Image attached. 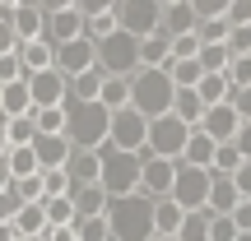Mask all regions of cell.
I'll return each instance as SVG.
<instances>
[{
    "mask_svg": "<svg viewBox=\"0 0 251 241\" xmlns=\"http://www.w3.org/2000/svg\"><path fill=\"white\" fill-rule=\"evenodd\" d=\"M130 107L140 111V116H149V121L172 116V107H177V84H172V74L168 70H140L130 79Z\"/></svg>",
    "mask_w": 251,
    "mask_h": 241,
    "instance_id": "obj_1",
    "label": "cell"
},
{
    "mask_svg": "<svg viewBox=\"0 0 251 241\" xmlns=\"http://www.w3.org/2000/svg\"><path fill=\"white\" fill-rule=\"evenodd\" d=\"M70 107V144L75 149H89V153H102L112 144V111L102 102H65Z\"/></svg>",
    "mask_w": 251,
    "mask_h": 241,
    "instance_id": "obj_2",
    "label": "cell"
},
{
    "mask_svg": "<svg viewBox=\"0 0 251 241\" xmlns=\"http://www.w3.org/2000/svg\"><path fill=\"white\" fill-rule=\"evenodd\" d=\"M153 209L158 199L149 195H130V199H112L107 209V223H112V237L117 241H153Z\"/></svg>",
    "mask_w": 251,
    "mask_h": 241,
    "instance_id": "obj_3",
    "label": "cell"
},
{
    "mask_svg": "<svg viewBox=\"0 0 251 241\" xmlns=\"http://www.w3.org/2000/svg\"><path fill=\"white\" fill-rule=\"evenodd\" d=\"M140 181H144V153H121V149H102V190L112 199H130L140 195Z\"/></svg>",
    "mask_w": 251,
    "mask_h": 241,
    "instance_id": "obj_4",
    "label": "cell"
},
{
    "mask_svg": "<svg viewBox=\"0 0 251 241\" xmlns=\"http://www.w3.org/2000/svg\"><path fill=\"white\" fill-rule=\"evenodd\" d=\"M191 125L181 116H163L149 125V149H144V158H168V162H181L186 158V144H191Z\"/></svg>",
    "mask_w": 251,
    "mask_h": 241,
    "instance_id": "obj_5",
    "label": "cell"
},
{
    "mask_svg": "<svg viewBox=\"0 0 251 241\" xmlns=\"http://www.w3.org/2000/svg\"><path fill=\"white\" fill-rule=\"evenodd\" d=\"M47 42L51 46H65L75 37H89V14H84L75 0H47Z\"/></svg>",
    "mask_w": 251,
    "mask_h": 241,
    "instance_id": "obj_6",
    "label": "cell"
},
{
    "mask_svg": "<svg viewBox=\"0 0 251 241\" xmlns=\"http://www.w3.org/2000/svg\"><path fill=\"white\" fill-rule=\"evenodd\" d=\"M209 190H214V172H200V167L177 162V190H172V199H177L186 214H205L209 209Z\"/></svg>",
    "mask_w": 251,
    "mask_h": 241,
    "instance_id": "obj_7",
    "label": "cell"
},
{
    "mask_svg": "<svg viewBox=\"0 0 251 241\" xmlns=\"http://www.w3.org/2000/svg\"><path fill=\"white\" fill-rule=\"evenodd\" d=\"M163 9L168 0H121V28L144 42V37L163 33Z\"/></svg>",
    "mask_w": 251,
    "mask_h": 241,
    "instance_id": "obj_8",
    "label": "cell"
},
{
    "mask_svg": "<svg viewBox=\"0 0 251 241\" xmlns=\"http://www.w3.org/2000/svg\"><path fill=\"white\" fill-rule=\"evenodd\" d=\"M149 116H140V111H117V121H112V149L121 153H144L149 149Z\"/></svg>",
    "mask_w": 251,
    "mask_h": 241,
    "instance_id": "obj_9",
    "label": "cell"
},
{
    "mask_svg": "<svg viewBox=\"0 0 251 241\" xmlns=\"http://www.w3.org/2000/svg\"><path fill=\"white\" fill-rule=\"evenodd\" d=\"M56 70H61L65 79H79V74L98 70V42H93V37H75V42L56 46Z\"/></svg>",
    "mask_w": 251,
    "mask_h": 241,
    "instance_id": "obj_10",
    "label": "cell"
},
{
    "mask_svg": "<svg viewBox=\"0 0 251 241\" xmlns=\"http://www.w3.org/2000/svg\"><path fill=\"white\" fill-rule=\"evenodd\" d=\"M172 190H177V162H168V158H144L140 195H149V199H172Z\"/></svg>",
    "mask_w": 251,
    "mask_h": 241,
    "instance_id": "obj_11",
    "label": "cell"
},
{
    "mask_svg": "<svg viewBox=\"0 0 251 241\" xmlns=\"http://www.w3.org/2000/svg\"><path fill=\"white\" fill-rule=\"evenodd\" d=\"M28 88H33V102H37V111H47V107H65V102H70V79H65L61 70L33 74V79H28Z\"/></svg>",
    "mask_w": 251,
    "mask_h": 241,
    "instance_id": "obj_12",
    "label": "cell"
},
{
    "mask_svg": "<svg viewBox=\"0 0 251 241\" xmlns=\"http://www.w3.org/2000/svg\"><path fill=\"white\" fill-rule=\"evenodd\" d=\"M242 125H247V121L237 116V107L228 102V107H209V116H205V125H200V130H205L214 144H237Z\"/></svg>",
    "mask_w": 251,
    "mask_h": 241,
    "instance_id": "obj_13",
    "label": "cell"
},
{
    "mask_svg": "<svg viewBox=\"0 0 251 241\" xmlns=\"http://www.w3.org/2000/svg\"><path fill=\"white\" fill-rule=\"evenodd\" d=\"M37 162H42V172H65L70 167V158H75V144H70V134H37Z\"/></svg>",
    "mask_w": 251,
    "mask_h": 241,
    "instance_id": "obj_14",
    "label": "cell"
},
{
    "mask_svg": "<svg viewBox=\"0 0 251 241\" xmlns=\"http://www.w3.org/2000/svg\"><path fill=\"white\" fill-rule=\"evenodd\" d=\"M163 33H168V37H191V33H200L196 0H168V9H163Z\"/></svg>",
    "mask_w": 251,
    "mask_h": 241,
    "instance_id": "obj_15",
    "label": "cell"
},
{
    "mask_svg": "<svg viewBox=\"0 0 251 241\" xmlns=\"http://www.w3.org/2000/svg\"><path fill=\"white\" fill-rule=\"evenodd\" d=\"M37 102H33V88L28 79L19 84H0V121H14V116H33Z\"/></svg>",
    "mask_w": 251,
    "mask_h": 241,
    "instance_id": "obj_16",
    "label": "cell"
},
{
    "mask_svg": "<svg viewBox=\"0 0 251 241\" xmlns=\"http://www.w3.org/2000/svg\"><path fill=\"white\" fill-rule=\"evenodd\" d=\"M70 186L79 190V186H102V153H89V149H75V158H70Z\"/></svg>",
    "mask_w": 251,
    "mask_h": 241,
    "instance_id": "obj_17",
    "label": "cell"
},
{
    "mask_svg": "<svg viewBox=\"0 0 251 241\" xmlns=\"http://www.w3.org/2000/svg\"><path fill=\"white\" fill-rule=\"evenodd\" d=\"M19 56H24V70H28V79H33V74H47V70H56V46L47 42V37H33V42H24V46H19Z\"/></svg>",
    "mask_w": 251,
    "mask_h": 241,
    "instance_id": "obj_18",
    "label": "cell"
},
{
    "mask_svg": "<svg viewBox=\"0 0 251 241\" xmlns=\"http://www.w3.org/2000/svg\"><path fill=\"white\" fill-rule=\"evenodd\" d=\"M0 139H5V149H33L37 144V116L0 121Z\"/></svg>",
    "mask_w": 251,
    "mask_h": 241,
    "instance_id": "obj_19",
    "label": "cell"
},
{
    "mask_svg": "<svg viewBox=\"0 0 251 241\" xmlns=\"http://www.w3.org/2000/svg\"><path fill=\"white\" fill-rule=\"evenodd\" d=\"M219 149H224V144H214L205 130H196V134H191V144H186V158H181V162H186V167H200V172H214Z\"/></svg>",
    "mask_w": 251,
    "mask_h": 241,
    "instance_id": "obj_20",
    "label": "cell"
},
{
    "mask_svg": "<svg viewBox=\"0 0 251 241\" xmlns=\"http://www.w3.org/2000/svg\"><path fill=\"white\" fill-rule=\"evenodd\" d=\"M14 28L24 42H33V37H47V9L42 5H28V0H19L14 9Z\"/></svg>",
    "mask_w": 251,
    "mask_h": 241,
    "instance_id": "obj_21",
    "label": "cell"
},
{
    "mask_svg": "<svg viewBox=\"0 0 251 241\" xmlns=\"http://www.w3.org/2000/svg\"><path fill=\"white\" fill-rule=\"evenodd\" d=\"M70 195H75L79 218H107V209H112V195L102 186H79V190H70Z\"/></svg>",
    "mask_w": 251,
    "mask_h": 241,
    "instance_id": "obj_22",
    "label": "cell"
},
{
    "mask_svg": "<svg viewBox=\"0 0 251 241\" xmlns=\"http://www.w3.org/2000/svg\"><path fill=\"white\" fill-rule=\"evenodd\" d=\"M181 227H186V209H181L177 199H158V209H153V232L158 237H181Z\"/></svg>",
    "mask_w": 251,
    "mask_h": 241,
    "instance_id": "obj_23",
    "label": "cell"
},
{
    "mask_svg": "<svg viewBox=\"0 0 251 241\" xmlns=\"http://www.w3.org/2000/svg\"><path fill=\"white\" fill-rule=\"evenodd\" d=\"M168 65H172V37L168 33L144 37V70H168Z\"/></svg>",
    "mask_w": 251,
    "mask_h": 241,
    "instance_id": "obj_24",
    "label": "cell"
},
{
    "mask_svg": "<svg viewBox=\"0 0 251 241\" xmlns=\"http://www.w3.org/2000/svg\"><path fill=\"white\" fill-rule=\"evenodd\" d=\"M33 116H37V134H70V107H47Z\"/></svg>",
    "mask_w": 251,
    "mask_h": 241,
    "instance_id": "obj_25",
    "label": "cell"
},
{
    "mask_svg": "<svg viewBox=\"0 0 251 241\" xmlns=\"http://www.w3.org/2000/svg\"><path fill=\"white\" fill-rule=\"evenodd\" d=\"M214 218L219 214H209V209H205V214H186V227H181L177 241H209V237H214Z\"/></svg>",
    "mask_w": 251,
    "mask_h": 241,
    "instance_id": "obj_26",
    "label": "cell"
},
{
    "mask_svg": "<svg viewBox=\"0 0 251 241\" xmlns=\"http://www.w3.org/2000/svg\"><path fill=\"white\" fill-rule=\"evenodd\" d=\"M168 74H172L177 88H200L205 84V65L200 61H177V65H168Z\"/></svg>",
    "mask_w": 251,
    "mask_h": 241,
    "instance_id": "obj_27",
    "label": "cell"
},
{
    "mask_svg": "<svg viewBox=\"0 0 251 241\" xmlns=\"http://www.w3.org/2000/svg\"><path fill=\"white\" fill-rule=\"evenodd\" d=\"M228 79H233V88H237V93L251 88V56H237L233 70H228Z\"/></svg>",
    "mask_w": 251,
    "mask_h": 241,
    "instance_id": "obj_28",
    "label": "cell"
},
{
    "mask_svg": "<svg viewBox=\"0 0 251 241\" xmlns=\"http://www.w3.org/2000/svg\"><path fill=\"white\" fill-rule=\"evenodd\" d=\"M228 5L233 0H196V14H200V23L205 19H228Z\"/></svg>",
    "mask_w": 251,
    "mask_h": 241,
    "instance_id": "obj_29",
    "label": "cell"
},
{
    "mask_svg": "<svg viewBox=\"0 0 251 241\" xmlns=\"http://www.w3.org/2000/svg\"><path fill=\"white\" fill-rule=\"evenodd\" d=\"M228 51H233V61H237V56H251V28H233Z\"/></svg>",
    "mask_w": 251,
    "mask_h": 241,
    "instance_id": "obj_30",
    "label": "cell"
},
{
    "mask_svg": "<svg viewBox=\"0 0 251 241\" xmlns=\"http://www.w3.org/2000/svg\"><path fill=\"white\" fill-rule=\"evenodd\" d=\"M228 23L233 28H251V0H233V5H228Z\"/></svg>",
    "mask_w": 251,
    "mask_h": 241,
    "instance_id": "obj_31",
    "label": "cell"
},
{
    "mask_svg": "<svg viewBox=\"0 0 251 241\" xmlns=\"http://www.w3.org/2000/svg\"><path fill=\"white\" fill-rule=\"evenodd\" d=\"M233 107H237V116H242V121H251V88L237 93V98H233Z\"/></svg>",
    "mask_w": 251,
    "mask_h": 241,
    "instance_id": "obj_32",
    "label": "cell"
},
{
    "mask_svg": "<svg viewBox=\"0 0 251 241\" xmlns=\"http://www.w3.org/2000/svg\"><path fill=\"white\" fill-rule=\"evenodd\" d=\"M233 223L242 227V232H251V199H242V209L233 214Z\"/></svg>",
    "mask_w": 251,
    "mask_h": 241,
    "instance_id": "obj_33",
    "label": "cell"
},
{
    "mask_svg": "<svg viewBox=\"0 0 251 241\" xmlns=\"http://www.w3.org/2000/svg\"><path fill=\"white\" fill-rule=\"evenodd\" d=\"M237 149H242V158L251 162V121L242 125V134H237Z\"/></svg>",
    "mask_w": 251,
    "mask_h": 241,
    "instance_id": "obj_34",
    "label": "cell"
},
{
    "mask_svg": "<svg viewBox=\"0 0 251 241\" xmlns=\"http://www.w3.org/2000/svg\"><path fill=\"white\" fill-rule=\"evenodd\" d=\"M153 241H177V237H153Z\"/></svg>",
    "mask_w": 251,
    "mask_h": 241,
    "instance_id": "obj_35",
    "label": "cell"
},
{
    "mask_svg": "<svg viewBox=\"0 0 251 241\" xmlns=\"http://www.w3.org/2000/svg\"><path fill=\"white\" fill-rule=\"evenodd\" d=\"M242 241H251V232H242Z\"/></svg>",
    "mask_w": 251,
    "mask_h": 241,
    "instance_id": "obj_36",
    "label": "cell"
}]
</instances>
